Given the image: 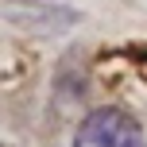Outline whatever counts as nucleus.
I'll return each instance as SVG.
<instances>
[{
    "instance_id": "1",
    "label": "nucleus",
    "mask_w": 147,
    "mask_h": 147,
    "mask_svg": "<svg viewBox=\"0 0 147 147\" xmlns=\"http://www.w3.org/2000/svg\"><path fill=\"white\" fill-rule=\"evenodd\" d=\"M74 147H147L143 143V128L132 112L105 105L93 109L74 132Z\"/></svg>"
},
{
    "instance_id": "2",
    "label": "nucleus",
    "mask_w": 147,
    "mask_h": 147,
    "mask_svg": "<svg viewBox=\"0 0 147 147\" xmlns=\"http://www.w3.org/2000/svg\"><path fill=\"white\" fill-rule=\"evenodd\" d=\"M8 20L20 23V27L27 31H43V35H54V31H66L70 23H78V12H70V8H51V4H16L8 8Z\"/></svg>"
},
{
    "instance_id": "3",
    "label": "nucleus",
    "mask_w": 147,
    "mask_h": 147,
    "mask_svg": "<svg viewBox=\"0 0 147 147\" xmlns=\"http://www.w3.org/2000/svg\"><path fill=\"white\" fill-rule=\"evenodd\" d=\"M0 147H8V143H0Z\"/></svg>"
}]
</instances>
